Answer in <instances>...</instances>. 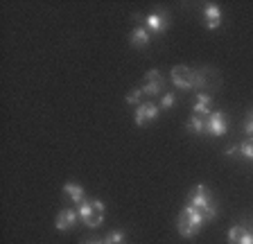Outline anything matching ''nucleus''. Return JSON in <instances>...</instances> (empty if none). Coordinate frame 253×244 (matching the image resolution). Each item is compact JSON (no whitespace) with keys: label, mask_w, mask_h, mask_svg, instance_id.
Here are the masks:
<instances>
[{"label":"nucleus","mask_w":253,"mask_h":244,"mask_svg":"<svg viewBox=\"0 0 253 244\" xmlns=\"http://www.w3.org/2000/svg\"><path fill=\"white\" fill-rule=\"evenodd\" d=\"M188 203H192V206H195L197 210L204 215L206 224L212 222V219L217 217V212H219V210H217L215 199L211 197V192H208V188H206V186H197L195 190H192V195H190Z\"/></svg>","instance_id":"obj_1"},{"label":"nucleus","mask_w":253,"mask_h":244,"mask_svg":"<svg viewBox=\"0 0 253 244\" xmlns=\"http://www.w3.org/2000/svg\"><path fill=\"white\" fill-rule=\"evenodd\" d=\"M185 129L192 131V133H197V136H204L206 133V118L204 116H195V113H192V118L188 120Z\"/></svg>","instance_id":"obj_14"},{"label":"nucleus","mask_w":253,"mask_h":244,"mask_svg":"<svg viewBox=\"0 0 253 244\" xmlns=\"http://www.w3.org/2000/svg\"><path fill=\"white\" fill-rule=\"evenodd\" d=\"M77 222H79L77 208H63V210L57 215V222H54V226H57V231L66 233V231H73V228L77 226Z\"/></svg>","instance_id":"obj_8"},{"label":"nucleus","mask_w":253,"mask_h":244,"mask_svg":"<svg viewBox=\"0 0 253 244\" xmlns=\"http://www.w3.org/2000/svg\"><path fill=\"white\" fill-rule=\"evenodd\" d=\"M244 131H247L249 138H253V111H249L247 122H244Z\"/></svg>","instance_id":"obj_20"},{"label":"nucleus","mask_w":253,"mask_h":244,"mask_svg":"<svg viewBox=\"0 0 253 244\" xmlns=\"http://www.w3.org/2000/svg\"><path fill=\"white\" fill-rule=\"evenodd\" d=\"M176 231H179V235H181V238L190 240V238H195V235L199 233V231H201V226H197V224H195V219H192V217H190V215H185V212L181 210L179 219H176Z\"/></svg>","instance_id":"obj_9"},{"label":"nucleus","mask_w":253,"mask_h":244,"mask_svg":"<svg viewBox=\"0 0 253 244\" xmlns=\"http://www.w3.org/2000/svg\"><path fill=\"white\" fill-rule=\"evenodd\" d=\"M240 156L253 161V138H247V140H242V143H240Z\"/></svg>","instance_id":"obj_16"},{"label":"nucleus","mask_w":253,"mask_h":244,"mask_svg":"<svg viewBox=\"0 0 253 244\" xmlns=\"http://www.w3.org/2000/svg\"><path fill=\"white\" fill-rule=\"evenodd\" d=\"M82 244H106V242L104 240H84Z\"/></svg>","instance_id":"obj_22"},{"label":"nucleus","mask_w":253,"mask_h":244,"mask_svg":"<svg viewBox=\"0 0 253 244\" xmlns=\"http://www.w3.org/2000/svg\"><path fill=\"white\" fill-rule=\"evenodd\" d=\"M77 212H79V219L88 228H97L104 222V202H100V199H84L77 206Z\"/></svg>","instance_id":"obj_2"},{"label":"nucleus","mask_w":253,"mask_h":244,"mask_svg":"<svg viewBox=\"0 0 253 244\" xmlns=\"http://www.w3.org/2000/svg\"><path fill=\"white\" fill-rule=\"evenodd\" d=\"M174 102H176V95L169 93V90H165L163 95H161V109H172Z\"/></svg>","instance_id":"obj_18"},{"label":"nucleus","mask_w":253,"mask_h":244,"mask_svg":"<svg viewBox=\"0 0 253 244\" xmlns=\"http://www.w3.org/2000/svg\"><path fill=\"white\" fill-rule=\"evenodd\" d=\"M149 39H152V34L145 30V27H133L131 32V45H136V48H147L149 45Z\"/></svg>","instance_id":"obj_13"},{"label":"nucleus","mask_w":253,"mask_h":244,"mask_svg":"<svg viewBox=\"0 0 253 244\" xmlns=\"http://www.w3.org/2000/svg\"><path fill=\"white\" fill-rule=\"evenodd\" d=\"M156 118H158V106L154 104L152 100H145L140 106H136V116H133V120H136L138 127H145V124L154 122Z\"/></svg>","instance_id":"obj_7"},{"label":"nucleus","mask_w":253,"mask_h":244,"mask_svg":"<svg viewBox=\"0 0 253 244\" xmlns=\"http://www.w3.org/2000/svg\"><path fill=\"white\" fill-rule=\"evenodd\" d=\"M226 131H228V118L224 111H212L211 116L206 118V133L219 138V136H224Z\"/></svg>","instance_id":"obj_6"},{"label":"nucleus","mask_w":253,"mask_h":244,"mask_svg":"<svg viewBox=\"0 0 253 244\" xmlns=\"http://www.w3.org/2000/svg\"><path fill=\"white\" fill-rule=\"evenodd\" d=\"M125 240H126V233H125V231H122V228H113L111 233H106L104 242H106V244H125Z\"/></svg>","instance_id":"obj_15"},{"label":"nucleus","mask_w":253,"mask_h":244,"mask_svg":"<svg viewBox=\"0 0 253 244\" xmlns=\"http://www.w3.org/2000/svg\"><path fill=\"white\" fill-rule=\"evenodd\" d=\"M237 244H253V233L249 231L247 226L242 224V233H240V240H237Z\"/></svg>","instance_id":"obj_19"},{"label":"nucleus","mask_w":253,"mask_h":244,"mask_svg":"<svg viewBox=\"0 0 253 244\" xmlns=\"http://www.w3.org/2000/svg\"><path fill=\"white\" fill-rule=\"evenodd\" d=\"M211 104H212V97L208 95V93H199V95H197L195 106H192V111H195V116L208 118L211 116Z\"/></svg>","instance_id":"obj_12"},{"label":"nucleus","mask_w":253,"mask_h":244,"mask_svg":"<svg viewBox=\"0 0 253 244\" xmlns=\"http://www.w3.org/2000/svg\"><path fill=\"white\" fill-rule=\"evenodd\" d=\"M169 80L176 88H183V90H192L195 88V70L188 68V66H174Z\"/></svg>","instance_id":"obj_4"},{"label":"nucleus","mask_w":253,"mask_h":244,"mask_svg":"<svg viewBox=\"0 0 253 244\" xmlns=\"http://www.w3.org/2000/svg\"><path fill=\"white\" fill-rule=\"evenodd\" d=\"M138 21H142V27L147 30L149 34H163L168 32L169 27V16L168 11H152V14H147V16H136Z\"/></svg>","instance_id":"obj_3"},{"label":"nucleus","mask_w":253,"mask_h":244,"mask_svg":"<svg viewBox=\"0 0 253 244\" xmlns=\"http://www.w3.org/2000/svg\"><path fill=\"white\" fill-rule=\"evenodd\" d=\"M140 88L147 97H161L165 93L163 75L158 73V70H147V75H145V86H140Z\"/></svg>","instance_id":"obj_5"},{"label":"nucleus","mask_w":253,"mask_h":244,"mask_svg":"<svg viewBox=\"0 0 253 244\" xmlns=\"http://www.w3.org/2000/svg\"><path fill=\"white\" fill-rule=\"evenodd\" d=\"M204 18H206V27L208 30H217L221 25V21H224V11H221L219 5L208 2V5H204Z\"/></svg>","instance_id":"obj_10"},{"label":"nucleus","mask_w":253,"mask_h":244,"mask_svg":"<svg viewBox=\"0 0 253 244\" xmlns=\"http://www.w3.org/2000/svg\"><path fill=\"white\" fill-rule=\"evenodd\" d=\"M63 195L68 197V199L75 203V206H79V203H82V202L86 199L84 188L79 186V183H75V181H68V183L63 186Z\"/></svg>","instance_id":"obj_11"},{"label":"nucleus","mask_w":253,"mask_h":244,"mask_svg":"<svg viewBox=\"0 0 253 244\" xmlns=\"http://www.w3.org/2000/svg\"><path fill=\"white\" fill-rule=\"evenodd\" d=\"M142 88H133L129 95H126V104H131V106H140L142 104Z\"/></svg>","instance_id":"obj_17"},{"label":"nucleus","mask_w":253,"mask_h":244,"mask_svg":"<svg viewBox=\"0 0 253 244\" xmlns=\"http://www.w3.org/2000/svg\"><path fill=\"white\" fill-rule=\"evenodd\" d=\"M226 156H240V145H231L226 149Z\"/></svg>","instance_id":"obj_21"}]
</instances>
